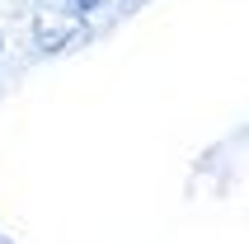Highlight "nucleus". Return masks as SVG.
<instances>
[{"instance_id":"1","label":"nucleus","mask_w":249,"mask_h":244,"mask_svg":"<svg viewBox=\"0 0 249 244\" xmlns=\"http://www.w3.org/2000/svg\"><path fill=\"white\" fill-rule=\"evenodd\" d=\"M28 28H33L38 52H66V47H75V42L89 33V14H85L75 0H38Z\"/></svg>"},{"instance_id":"2","label":"nucleus","mask_w":249,"mask_h":244,"mask_svg":"<svg viewBox=\"0 0 249 244\" xmlns=\"http://www.w3.org/2000/svg\"><path fill=\"white\" fill-rule=\"evenodd\" d=\"M85 14H99V10H113V0H75Z\"/></svg>"},{"instance_id":"3","label":"nucleus","mask_w":249,"mask_h":244,"mask_svg":"<svg viewBox=\"0 0 249 244\" xmlns=\"http://www.w3.org/2000/svg\"><path fill=\"white\" fill-rule=\"evenodd\" d=\"M0 52H5V33H0Z\"/></svg>"}]
</instances>
